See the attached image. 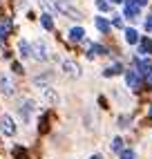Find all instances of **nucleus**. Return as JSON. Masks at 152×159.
Returning <instances> with one entry per match:
<instances>
[{
	"mask_svg": "<svg viewBox=\"0 0 152 159\" xmlns=\"http://www.w3.org/2000/svg\"><path fill=\"white\" fill-rule=\"evenodd\" d=\"M31 56L36 61H47L49 58V49L45 45V40H34L31 43Z\"/></svg>",
	"mask_w": 152,
	"mask_h": 159,
	"instance_id": "1",
	"label": "nucleus"
},
{
	"mask_svg": "<svg viewBox=\"0 0 152 159\" xmlns=\"http://www.w3.org/2000/svg\"><path fill=\"white\" fill-rule=\"evenodd\" d=\"M56 9L60 14H65V16H69L72 20H81L83 16H81V11H76V9L69 5V2H65V0H56Z\"/></svg>",
	"mask_w": 152,
	"mask_h": 159,
	"instance_id": "2",
	"label": "nucleus"
},
{
	"mask_svg": "<svg viewBox=\"0 0 152 159\" xmlns=\"http://www.w3.org/2000/svg\"><path fill=\"white\" fill-rule=\"evenodd\" d=\"M63 72L67 74L69 79H78V76H81V65H78L76 61L65 58V61H63Z\"/></svg>",
	"mask_w": 152,
	"mask_h": 159,
	"instance_id": "3",
	"label": "nucleus"
},
{
	"mask_svg": "<svg viewBox=\"0 0 152 159\" xmlns=\"http://www.w3.org/2000/svg\"><path fill=\"white\" fill-rule=\"evenodd\" d=\"M0 132H2L5 137H11L16 132V123H14V119L9 114H5L2 119H0Z\"/></svg>",
	"mask_w": 152,
	"mask_h": 159,
	"instance_id": "4",
	"label": "nucleus"
},
{
	"mask_svg": "<svg viewBox=\"0 0 152 159\" xmlns=\"http://www.w3.org/2000/svg\"><path fill=\"white\" fill-rule=\"evenodd\" d=\"M123 2H125V9H123L125 18L136 20V18H139V11H141V7L136 5V0H123Z\"/></svg>",
	"mask_w": 152,
	"mask_h": 159,
	"instance_id": "5",
	"label": "nucleus"
},
{
	"mask_svg": "<svg viewBox=\"0 0 152 159\" xmlns=\"http://www.w3.org/2000/svg\"><path fill=\"white\" fill-rule=\"evenodd\" d=\"M0 90H2V94H7V97H11L14 94V83H11V76L5 72V74H0Z\"/></svg>",
	"mask_w": 152,
	"mask_h": 159,
	"instance_id": "6",
	"label": "nucleus"
},
{
	"mask_svg": "<svg viewBox=\"0 0 152 159\" xmlns=\"http://www.w3.org/2000/svg\"><path fill=\"white\" fill-rule=\"evenodd\" d=\"M125 83H127V88L139 90V88H141V76H139V72H136V70H127V72H125Z\"/></svg>",
	"mask_w": 152,
	"mask_h": 159,
	"instance_id": "7",
	"label": "nucleus"
},
{
	"mask_svg": "<svg viewBox=\"0 0 152 159\" xmlns=\"http://www.w3.org/2000/svg\"><path fill=\"white\" fill-rule=\"evenodd\" d=\"M34 108H36V103L31 101V99H25V101H23V105H20V116H23V121H29V119H31Z\"/></svg>",
	"mask_w": 152,
	"mask_h": 159,
	"instance_id": "8",
	"label": "nucleus"
},
{
	"mask_svg": "<svg viewBox=\"0 0 152 159\" xmlns=\"http://www.w3.org/2000/svg\"><path fill=\"white\" fill-rule=\"evenodd\" d=\"M136 65H139V74H143V76H152V63L150 61H134Z\"/></svg>",
	"mask_w": 152,
	"mask_h": 159,
	"instance_id": "9",
	"label": "nucleus"
},
{
	"mask_svg": "<svg viewBox=\"0 0 152 159\" xmlns=\"http://www.w3.org/2000/svg\"><path fill=\"white\" fill-rule=\"evenodd\" d=\"M139 54H152V40L150 38H139Z\"/></svg>",
	"mask_w": 152,
	"mask_h": 159,
	"instance_id": "10",
	"label": "nucleus"
},
{
	"mask_svg": "<svg viewBox=\"0 0 152 159\" xmlns=\"http://www.w3.org/2000/svg\"><path fill=\"white\" fill-rule=\"evenodd\" d=\"M67 36H69V40L78 43V40H83V38H85V29H83V27H72Z\"/></svg>",
	"mask_w": 152,
	"mask_h": 159,
	"instance_id": "11",
	"label": "nucleus"
},
{
	"mask_svg": "<svg viewBox=\"0 0 152 159\" xmlns=\"http://www.w3.org/2000/svg\"><path fill=\"white\" fill-rule=\"evenodd\" d=\"M139 38H141V36H139V31H136V29H132V27H127V29H125V40H127L130 45H139Z\"/></svg>",
	"mask_w": 152,
	"mask_h": 159,
	"instance_id": "12",
	"label": "nucleus"
},
{
	"mask_svg": "<svg viewBox=\"0 0 152 159\" xmlns=\"http://www.w3.org/2000/svg\"><path fill=\"white\" fill-rule=\"evenodd\" d=\"M94 25H96V29H99V31H103V34L110 31V23H107V18H103V16H96V18H94Z\"/></svg>",
	"mask_w": 152,
	"mask_h": 159,
	"instance_id": "13",
	"label": "nucleus"
},
{
	"mask_svg": "<svg viewBox=\"0 0 152 159\" xmlns=\"http://www.w3.org/2000/svg\"><path fill=\"white\" fill-rule=\"evenodd\" d=\"M18 52H20L23 58H29L31 56V45L27 43V40H20V43H18Z\"/></svg>",
	"mask_w": 152,
	"mask_h": 159,
	"instance_id": "14",
	"label": "nucleus"
},
{
	"mask_svg": "<svg viewBox=\"0 0 152 159\" xmlns=\"http://www.w3.org/2000/svg\"><path fill=\"white\" fill-rule=\"evenodd\" d=\"M45 99H47V103H51V105H58V101H60V97H58L51 88H45Z\"/></svg>",
	"mask_w": 152,
	"mask_h": 159,
	"instance_id": "15",
	"label": "nucleus"
},
{
	"mask_svg": "<svg viewBox=\"0 0 152 159\" xmlns=\"http://www.w3.org/2000/svg\"><path fill=\"white\" fill-rule=\"evenodd\" d=\"M121 63H114V65H110V67H105L103 70V76H116V74H121Z\"/></svg>",
	"mask_w": 152,
	"mask_h": 159,
	"instance_id": "16",
	"label": "nucleus"
},
{
	"mask_svg": "<svg viewBox=\"0 0 152 159\" xmlns=\"http://www.w3.org/2000/svg\"><path fill=\"white\" fill-rule=\"evenodd\" d=\"M51 79H54V76H51L49 72H47V74H40V76L34 79V85H40V88H42V85H45V83H49Z\"/></svg>",
	"mask_w": 152,
	"mask_h": 159,
	"instance_id": "17",
	"label": "nucleus"
},
{
	"mask_svg": "<svg viewBox=\"0 0 152 159\" xmlns=\"http://www.w3.org/2000/svg\"><path fill=\"white\" fill-rule=\"evenodd\" d=\"M40 25L45 27V29H54V20H51V16H49V14H42V16H40Z\"/></svg>",
	"mask_w": 152,
	"mask_h": 159,
	"instance_id": "18",
	"label": "nucleus"
},
{
	"mask_svg": "<svg viewBox=\"0 0 152 159\" xmlns=\"http://www.w3.org/2000/svg\"><path fill=\"white\" fill-rule=\"evenodd\" d=\"M112 150L114 152H121L123 150V139H121V137H114V139H112Z\"/></svg>",
	"mask_w": 152,
	"mask_h": 159,
	"instance_id": "19",
	"label": "nucleus"
},
{
	"mask_svg": "<svg viewBox=\"0 0 152 159\" xmlns=\"http://www.w3.org/2000/svg\"><path fill=\"white\" fill-rule=\"evenodd\" d=\"M118 157H121V159H134V150L125 148V150H121V152H118Z\"/></svg>",
	"mask_w": 152,
	"mask_h": 159,
	"instance_id": "20",
	"label": "nucleus"
},
{
	"mask_svg": "<svg viewBox=\"0 0 152 159\" xmlns=\"http://www.w3.org/2000/svg\"><path fill=\"white\" fill-rule=\"evenodd\" d=\"M96 7H99L101 11H110V2H107V0H96Z\"/></svg>",
	"mask_w": 152,
	"mask_h": 159,
	"instance_id": "21",
	"label": "nucleus"
},
{
	"mask_svg": "<svg viewBox=\"0 0 152 159\" xmlns=\"http://www.w3.org/2000/svg\"><path fill=\"white\" fill-rule=\"evenodd\" d=\"M127 123H130V116H127V114L118 116V125H121V128H127Z\"/></svg>",
	"mask_w": 152,
	"mask_h": 159,
	"instance_id": "22",
	"label": "nucleus"
},
{
	"mask_svg": "<svg viewBox=\"0 0 152 159\" xmlns=\"http://www.w3.org/2000/svg\"><path fill=\"white\" fill-rule=\"evenodd\" d=\"M112 25L114 27H123V18L121 16H112Z\"/></svg>",
	"mask_w": 152,
	"mask_h": 159,
	"instance_id": "23",
	"label": "nucleus"
},
{
	"mask_svg": "<svg viewBox=\"0 0 152 159\" xmlns=\"http://www.w3.org/2000/svg\"><path fill=\"white\" fill-rule=\"evenodd\" d=\"M143 27H145V31H152V16H148V18H145Z\"/></svg>",
	"mask_w": 152,
	"mask_h": 159,
	"instance_id": "24",
	"label": "nucleus"
},
{
	"mask_svg": "<svg viewBox=\"0 0 152 159\" xmlns=\"http://www.w3.org/2000/svg\"><path fill=\"white\" fill-rule=\"evenodd\" d=\"M11 70L16 72V74H23L25 70H23V65H20V63H14V65H11Z\"/></svg>",
	"mask_w": 152,
	"mask_h": 159,
	"instance_id": "25",
	"label": "nucleus"
},
{
	"mask_svg": "<svg viewBox=\"0 0 152 159\" xmlns=\"http://www.w3.org/2000/svg\"><path fill=\"white\" fill-rule=\"evenodd\" d=\"M7 31H9V25H7V27H0V40H5V36H7Z\"/></svg>",
	"mask_w": 152,
	"mask_h": 159,
	"instance_id": "26",
	"label": "nucleus"
},
{
	"mask_svg": "<svg viewBox=\"0 0 152 159\" xmlns=\"http://www.w3.org/2000/svg\"><path fill=\"white\" fill-rule=\"evenodd\" d=\"M136 5H139V7H143V5H148V0H136Z\"/></svg>",
	"mask_w": 152,
	"mask_h": 159,
	"instance_id": "27",
	"label": "nucleus"
},
{
	"mask_svg": "<svg viewBox=\"0 0 152 159\" xmlns=\"http://www.w3.org/2000/svg\"><path fill=\"white\" fill-rule=\"evenodd\" d=\"M90 159H103V157H101V155H94V157H90Z\"/></svg>",
	"mask_w": 152,
	"mask_h": 159,
	"instance_id": "28",
	"label": "nucleus"
},
{
	"mask_svg": "<svg viewBox=\"0 0 152 159\" xmlns=\"http://www.w3.org/2000/svg\"><path fill=\"white\" fill-rule=\"evenodd\" d=\"M110 2H114V5H118V2H123V0H110Z\"/></svg>",
	"mask_w": 152,
	"mask_h": 159,
	"instance_id": "29",
	"label": "nucleus"
},
{
	"mask_svg": "<svg viewBox=\"0 0 152 159\" xmlns=\"http://www.w3.org/2000/svg\"><path fill=\"white\" fill-rule=\"evenodd\" d=\"M150 116H152V108H150Z\"/></svg>",
	"mask_w": 152,
	"mask_h": 159,
	"instance_id": "30",
	"label": "nucleus"
},
{
	"mask_svg": "<svg viewBox=\"0 0 152 159\" xmlns=\"http://www.w3.org/2000/svg\"><path fill=\"white\" fill-rule=\"evenodd\" d=\"M0 16H2V14H0ZM0 20H2V18H0Z\"/></svg>",
	"mask_w": 152,
	"mask_h": 159,
	"instance_id": "31",
	"label": "nucleus"
}]
</instances>
